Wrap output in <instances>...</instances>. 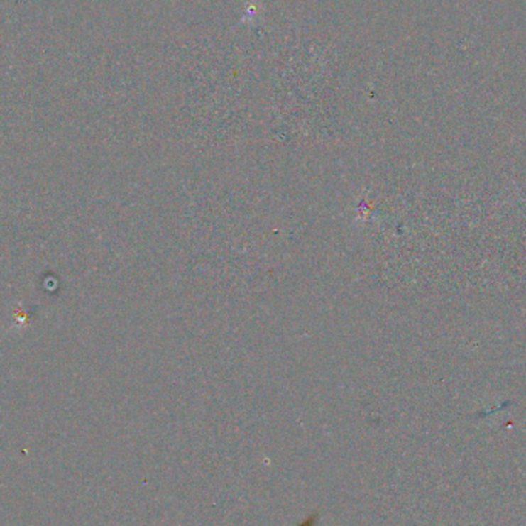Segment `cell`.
I'll return each instance as SVG.
<instances>
[]
</instances>
